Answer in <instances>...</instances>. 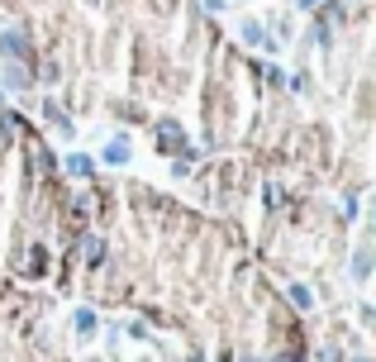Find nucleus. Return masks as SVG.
<instances>
[{
  "mask_svg": "<svg viewBox=\"0 0 376 362\" xmlns=\"http://www.w3.org/2000/svg\"><path fill=\"white\" fill-rule=\"evenodd\" d=\"M105 162H129V143H124V138H114V143L105 148Z\"/></svg>",
  "mask_w": 376,
  "mask_h": 362,
  "instance_id": "f257e3e1",
  "label": "nucleus"
},
{
  "mask_svg": "<svg viewBox=\"0 0 376 362\" xmlns=\"http://www.w3.org/2000/svg\"><path fill=\"white\" fill-rule=\"evenodd\" d=\"M0 48H5L10 58H24V38H19V34H5V38H0Z\"/></svg>",
  "mask_w": 376,
  "mask_h": 362,
  "instance_id": "f03ea898",
  "label": "nucleus"
},
{
  "mask_svg": "<svg viewBox=\"0 0 376 362\" xmlns=\"http://www.w3.org/2000/svg\"><path fill=\"white\" fill-rule=\"evenodd\" d=\"M67 167H72V177H91V158H82V153L67 158Z\"/></svg>",
  "mask_w": 376,
  "mask_h": 362,
  "instance_id": "7ed1b4c3",
  "label": "nucleus"
},
{
  "mask_svg": "<svg viewBox=\"0 0 376 362\" xmlns=\"http://www.w3.org/2000/svg\"><path fill=\"white\" fill-rule=\"evenodd\" d=\"M77 329H82V334H91V329H95V315H91V310H77Z\"/></svg>",
  "mask_w": 376,
  "mask_h": 362,
  "instance_id": "20e7f679",
  "label": "nucleus"
}]
</instances>
